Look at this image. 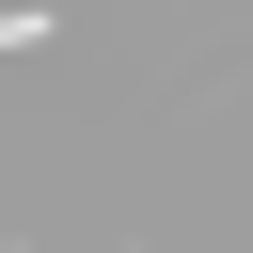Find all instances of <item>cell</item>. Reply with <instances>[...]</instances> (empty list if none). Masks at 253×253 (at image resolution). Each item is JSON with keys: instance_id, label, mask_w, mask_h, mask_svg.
Listing matches in <instances>:
<instances>
[{"instance_id": "6da1fadb", "label": "cell", "mask_w": 253, "mask_h": 253, "mask_svg": "<svg viewBox=\"0 0 253 253\" xmlns=\"http://www.w3.org/2000/svg\"><path fill=\"white\" fill-rule=\"evenodd\" d=\"M0 47H47V0H0Z\"/></svg>"}]
</instances>
